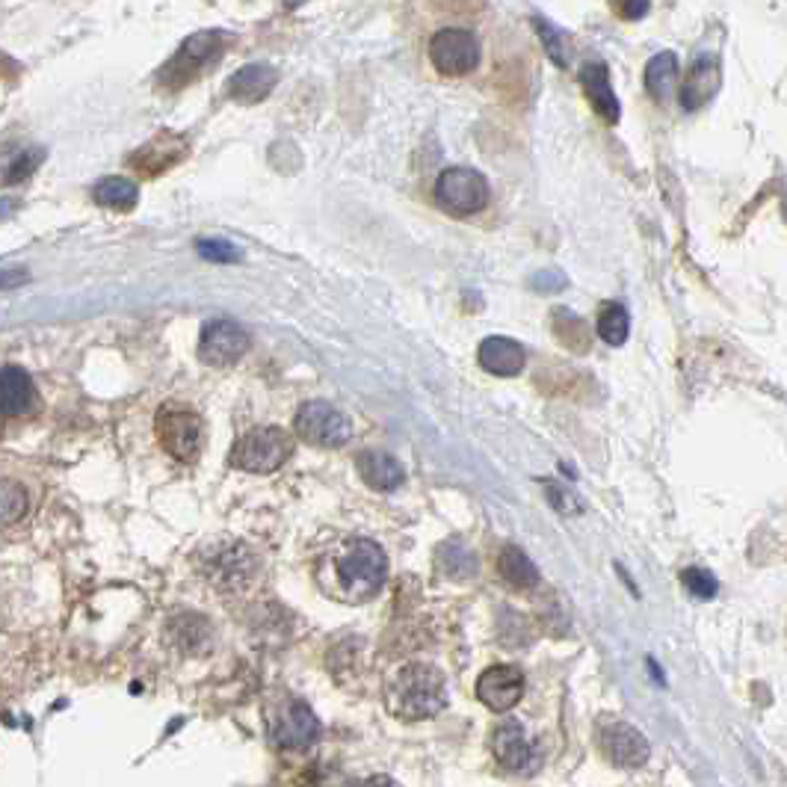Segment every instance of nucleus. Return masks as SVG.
Here are the masks:
<instances>
[{
    "label": "nucleus",
    "instance_id": "9d476101",
    "mask_svg": "<svg viewBox=\"0 0 787 787\" xmlns=\"http://www.w3.org/2000/svg\"><path fill=\"white\" fill-rule=\"evenodd\" d=\"M270 740L282 749H305L320 737V720L299 699H284L270 714Z\"/></svg>",
    "mask_w": 787,
    "mask_h": 787
},
{
    "label": "nucleus",
    "instance_id": "f8f14e48",
    "mask_svg": "<svg viewBox=\"0 0 787 787\" xmlns=\"http://www.w3.org/2000/svg\"><path fill=\"white\" fill-rule=\"evenodd\" d=\"M525 696V672L513 666V663H497L477 678V699L494 711V714H506Z\"/></svg>",
    "mask_w": 787,
    "mask_h": 787
},
{
    "label": "nucleus",
    "instance_id": "72a5a7b5",
    "mask_svg": "<svg viewBox=\"0 0 787 787\" xmlns=\"http://www.w3.org/2000/svg\"><path fill=\"white\" fill-rule=\"evenodd\" d=\"M27 279H30V275H27V270H22V267H7V270H3V279H0V284H3V291H12L15 284H24Z\"/></svg>",
    "mask_w": 787,
    "mask_h": 787
},
{
    "label": "nucleus",
    "instance_id": "4468645a",
    "mask_svg": "<svg viewBox=\"0 0 787 787\" xmlns=\"http://www.w3.org/2000/svg\"><path fill=\"white\" fill-rule=\"evenodd\" d=\"M275 84H279V72L273 65L267 63H249L243 65L241 72L229 77L225 84V95L232 98L234 104H261L267 95L273 93Z\"/></svg>",
    "mask_w": 787,
    "mask_h": 787
},
{
    "label": "nucleus",
    "instance_id": "f257e3e1",
    "mask_svg": "<svg viewBox=\"0 0 787 787\" xmlns=\"http://www.w3.org/2000/svg\"><path fill=\"white\" fill-rule=\"evenodd\" d=\"M389 578V556L370 539H347L329 551L317 566V580L325 595L344 604H365L377 599Z\"/></svg>",
    "mask_w": 787,
    "mask_h": 787
},
{
    "label": "nucleus",
    "instance_id": "b1692460",
    "mask_svg": "<svg viewBox=\"0 0 787 787\" xmlns=\"http://www.w3.org/2000/svg\"><path fill=\"white\" fill-rule=\"evenodd\" d=\"M439 566L447 578L468 580L477 575V554L459 539H451L439 548Z\"/></svg>",
    "mask_w": 787,
    "mask_h": 787
},
{
    "label": "nucleus",
    "instance_id": "6e6552de",
    "mask_svg": "<svg viewBox=\"0 0 787 787\" xmlns=\"http://www.w3.org/2000/svg\"><path fill=\"white\" fill-rule=\"evenodd\" d=\"M253 337L234 320H210L201 329L199 337V361L208 368H232L246 353H249Z\"/></svg>",
    "mask_w": 787,
    "mask_h": 787
},
{
    "label": "nucleus",
    "instance_id": "473e14b6",
    "mask_svg": "<svg viewBox=\"0 0 787 787\" xmlns=\"http://www.w3.org/2000/svg\"><path fill=\"white\" fill-rule=\"evenodd\" d=\"M616 10H619L622 19L637 22V19H642L649 12V0H616Z\"/></svg>",
    "mask_w": 787,
    "mask_h": 787
},
{
    "label": "nucleus",
    "instance_id": "c85d7f7f",
    "mask_svg": "<svg viewBox=\"0 0 787 787\" xmlns=\"http://www.w3.org/2000/svg\"><path fill=\"white\" fill-rule=\"evenodd\" d=\"M196 253L205 258V261H213V263H234L241 261V249L229 241H220V237H213V241H199L196 243Z\"/></svg>",
    "mask_w": 787,
    "mask_h": 787
},
{
    "label": "nucleus",
    "instance_id": "a211bd4d",
    "mask_svg": "<svg viewBox=\"0 0 787 787\" xmlns=\"http://www.w3.org/2000/svg\"><path fill=\"white\" fill-rule=\"evenodd\" d=\"M716 89H720V63L711 57H699L681 86V107L690 113L702 110L714 98Z\"/></svg>",
    "mask_w": 787,
    "mask_h": 787
},
{
    "label": "nucleus",
    "instance_id": "412c9836",
    "mask_svg": "<svg viewBox=\"0 0 787 787\" xmlns=\"http://www.w3.org/2000/svg\"><path fill=\"white\" fill-rule=\"evenodd\" d=\"M494 566H497V575L515 589H533L539 587V580H542L533 559H530L521 548L515 545H506L504 551L497 554V563H494Z\"/></svg>",
    "mask_w": 787,
    "mask_h": 787
},
{
    "label": "nucleus",
    "instance_id": "dca6fc26",
    "mask_svg": "<svg viewBox=\"0 0 787 787\" xmlns=\"http://www.w3.org/2000/svg\"><path fill=\"white\" fill-rule=\"evenodd\" d=\"M477 361L480 368L494 373V377H518L525 370V347L504 335H489L477 349Z\"/></svg>",
    "mask_w": 787,
    "mask_h": 787
},
{
    "label": "nucleus",
    "instance_id": "423d86ee",
    "mask_svg": "<svg viewBox=\"0 0 787 787\" xmlns=\"http://www.w3.org/2000/svg\"><path fill=\"white\" fill-rule=\"evenodd\" d=\"M294 430L311 447L337 451V447H344L353 439V420L337 406L325 403V399H308L296 411Z\"/></svg>",
    "mask_w": 787,
    "mask_h": 787
},
{
    "label": "nucleus",
    "instance_id": "7ed1b4c3",
    "mask_svg": "<svg viewBox=\"0 0 787 787\" xmlns=\"http://www.w3.org/2000/svg\"><path fill=\"white\" fill-rule=\"evenodd\" d=\"M222 48H225V36L220 30L193 33V36H187L181 42L179 51L160 65L158 84L169 89V93H179V89L193 84L210 63L220 60Z\"/></svg>",
    "mask_w": 787,
    "mask_h": 787
},
{
    "label": "nucleus",
    "instance_id": "cd10ccee",
    "mask_svg": "<svg viewBox=\"0 0 787 787\" xmlns=\"http://www.w3.org/2000/svg\"><path fill=\"white\" fill-rule=\"evenodd\" d=\"M42 160H45V148H27V151H22V155L7 167V184H19V181L30 179Z\"/></svg>",
    "mask_w": 787,
    "mask_h": 787
},
{
    "label": "nucleus",
    "instance_id": "7c9ffc66",
    "mask_svg": "<svg viewBox=\"0 0 787 787\" xmlns=\"http://www.w3.org/2000/svg\"><path fill=\"white\" fill-rule=\"evenodd\" d=\"M545 494H548V501H551L559 513H580L578 497L568 492V489H563V485H556L554 480H548L545 483Z\"/></svg>",
    "mask_w": 787,
    "mask_h": 787
},
{
    "label": "nucleus",
    "instance_id": "4be33fe9",
    "mask_svg": "<svg viewBox=\"0 0 787 787\" xmlns=\"http://www.w3.org/2000/svg\"><path fill=\"white\" fill-rule=\"evenodd\" d=\"M642 81H645V93H649L657 104H663L672 95V89H675V84H678V60H675V53H654L649 65H645Z\"/></svg>",
    "mask_w": 787,
    "mask_h": 787
},
{
    "label": "nucleus",
    "instance_id": "2eb2a0df",
    "mask_svg": "<svg viewBox=\"0 0 787 787\" xmlns=\"http://www.w3.org/2000/svg\"><path fill=\"white\" fill-rule=\"evenodd\" d=\"M492 755L497 764L509 770V773H518L530 766V755H533V746L527 740V731L521 728V723L515 720H506L492 731Z\"/></svg>",
    "mask_w": 787,
    "mask_h": 787
},
{
    "label": "nucleus",
    "instance_id": "2f4dec72",
    "mask_svg": "<svg viewBox=\"0 0 787 787\" xmlns=\"http://www.w3.org/2000/svg\"><path fill=\"white\" fill-rule=\"evenodd\" d=\"M530 284H533V291H539V294H551V291H563L568 279L563 273H556V270H542V273H536L533 279H530Z\"/></svg>",
    "mask_w": 787,
    "mask_h": 787
},
{
    "label": "nucleus",
    "instance_id": "f03ea898",
    "mask_svg": "<svg viewBox=\"0 0 787 787\" xmlns=\"http://www.w3.org/2000/svg\"><path fill=\"white\" fill-rule=\"evenodd\" d=\"M385 702H389L391 714L406 723L432 720L447 708L444 675L427 663H409L391 675L389 687H385Z\"/></svg>",
    "mask_w": 787,
    "mask_h": 787
},
{
    "label": "nucleus",
    "instance_id": "ddd939ff",
    "mask_svg": "<svg viewBox=\"0 0 787 787\" xmlns=\"http://www.w3.org/2000/svg\"><path fill=\"white\" fill-rule=\"evenodd\" d=\"M187 155V137H181L175 131H163L131 155V169H137L139 175H146V179H155V175H163L167 169L179 167Z\"/></svg>",
    "mask_w": 787,
    "mask_h": 787
},
{
    "label": "nucleus",
    "instance_id": "20e7f679",
    "mask_svg": "<svg viewBox=\"0 0 787 787\" xmlns=\"http://www.w3.org/2000/svg\"><path fill=\"white\" fill-rule=\"evenodd\" d=\"M155 430H158L160 447L172 459H179V463H196L199 459L205 427H201V418L193 406L179 403V399L163 403L158 409V418H155Z\"/></svg>",
    "mask_w": 787,
    "mask_h": 787
},
{
    "label": "nucleus",
    "instance_id": "aec40b11",
    "mask_svg": "<svg viewBox=\"0 0 787 787\" xmlns=\"http://www.w3.org/2000/svg\"><path fill=\"white\" fill-rule=\"evenodd\" d=\"M0 406L3 411L15 418V415H24L36 406V389H33L30 373L19 365H7L3 368V377H0Z\"/></svg>",
    "mask_w": 787,
    "mask_h": 787
},
{
    "label": "nucleus",
    "instance_id": "f3484780",
    "mask_svg": "<svg viewBox=\"0 0 787 787\" xmlns=\"http://www.w3.org/2000/svg\"><path fill=\"white\" fill-rule=\"evenodd\" d=\"M580 86H583V93H587L592 110H595L607 125H616L622 119V107L616 93H613V86H610L607 65L604 63L583 65V69H580Z\"/></svg>",
    "mask_w": 787,
    "mask_h": 787
},
{
    "label": "nucleus",
    "instance_id": "a878e982",
    "mask_svg": "<svg viewBox=\"0 0 787 787\" xmlns=\"http://www.w3.org/2000/svg\"><path fill=\"white\" fill-rule=\"evenodd\" d=\"M533 27L539 33V39L545 45V53L551 57V63L559 65V69H566L568 65V48H566V36L556 30L554 24L542 19V15H536L533 19Z\"/></svg>",
    "mask_w": 787,
    "mask_h": 787
},
{
    "label": "nucleus",
    "instance_id": "1a4fd4ad",
    "mask_svg": "<svg viewBox=\"0 0 787 787\" xmlns=\"http://www.w3.org/2000/svg\"><path fill=\"white\" fill-rule=\"evenodd\" d=\"M430 63L435 65V72L447 74V77L471 74L480 63V42L471 30L444 27L430 39Z\"/></svg>",
    "mask_w": 787,
    "mask_h": 787
},
{
    "label": "nucleus",
    "instance_id": "39448f33",
    "mask_svg": "<svg viewBox=\"0 0 787 787\" xmlns=\"http://www.w3.org/2000/svg\"><path fill=\"white\" fill-rule=\"evenodd\" d=\"M294 453V441L279 427H255L234 441L232 465L249 474L279 471Z\"/></svg>",
    "mask_w": 787,
    "mask_h": 787
},
{
    "label": "nucleus",
    "instance_id": "bb28decb",
    "mask_svg": "<svg viewBox=\"0 0 787 787\" xmlns=\"http://www.w3.org/2000/svg\"><path fill=\"white\" fill-rule=\"evenodd\" d=\"M0 515H3V525H15L19 518H24L27 513V492H24V485L19 483H3V494H0Z\"/></svg>",
    "mask_w": 787,
    "mask_h": 787
},
{
    "label": "nucleus",
    "instance_id": "5701e85b",
    "mask_svg": "<svg viewBox=\"0 0 787 787\" xmlns=\"http://www.w3.org/2000/svg\"><path fill=\"white\" fill-rule=\"evenodd\" d=\"M93 199L101 205V208L110 210H134L139 201V189L131 179H122V175H107L93 187Z\"/></svg>",
    "mask_w": 787,
    "mask_h": 787
},
{
    "label": "nucleus",
    "instance_id": "0eeeda50",
    "mask_svg": "<svg viewBox=\"0 0 787 787\" xmlns=\"http://www.w3.org/2000/svg\"><path fill=\"white\" fill-rule=\"evenodd\" d=\"M489 181L471 167L444 169L435 181V201L453 217H474L489 205Z\"/></svg>",
    "mask_w": 787,
    "mask_h": 787
},
{
    "label": "nucleus",
    "instance_id": "6ab92c4d",
    "mask_svg": "<svg viewBox=\"0 0 787 787\" xmlns=\"http://www.w3.org/2000/svg\"><path fill=\"white\" fill-rule=\"evenodd\" d=\"M356 468L358 477H361L373 492H394V489H399L403 480H406L403 465H399L391 453L382 451L361 453L356 459Z\"/></svg>",
    "mask_w": 787,
    "mask_h": 787
},
{
    "label": "nucleus",
    "instance_id": "c756f323",
    "mask_svg": "<svg viewBox=\"0 0 787 787\" xmlns=\"http://www.w3.org/2000/svg\"><path fill=\"white\" fill-rule=\"evenodd\" d=\"M684 580V587L690 589L693 592L696 599H702V601H711L716 595V578L711 575V571H704V568H687L681 575Z\"/></svg>",
    "mask_w": 787,
    "mask_h": 787
},
{
    "label": "nucleus",
    "instance_id": "9b49d317",
    "mask_svg": "<svg viewBox=\"0 0 787 787\" xmlns=\"http://www.w3.org/2000/svg\"><path fill=\"white\" fill-rule=\"evenodd\" d=\"M599 746L610 764L619 770H640L649 761V740L622 720H607L599 725Z\"/></svg>",
    "mask_w": 787,
    "mask_h": 787
},
{
    "label": "nucleus",
    "instance_id": "393cba45",
    "mask_svg": "<svg viewBox=\"0 0 787 787\" xmlns=\"http://www.w3.org/2000/svg\"><path fill=\"white\" fill-rule=\"evenodd\" d=\"M595 329H599V337L610 347H622L630 335V317L628 308L619 303H604L599 311V320H595Z\"/></svg>",
    "mask_w": 787,
    "mask_h": 787
}]
</instances>
